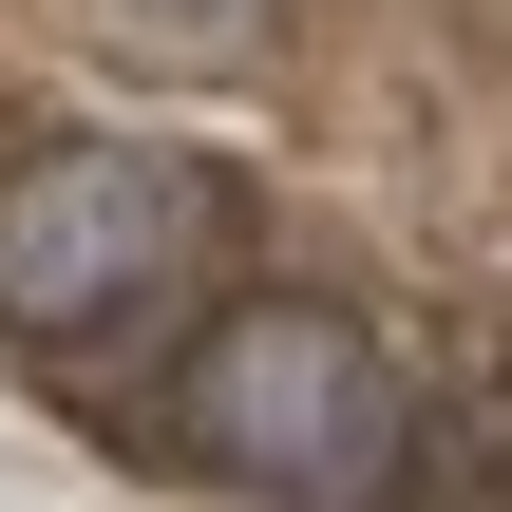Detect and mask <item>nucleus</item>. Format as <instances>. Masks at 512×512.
<instances>
[{"mask_svg": "<svg viewBox=\"0 0 512 512\" xmlns=\"http://www.w3.org/2000/svg\"><path fill=\"white\" fill-rule=\"evenodd\" d=\"M171 437L209 456V475H247V494L285 512H342L399 475V380H380V342L342 323V304H228L209 342H190V380H171Z\"/></svg>", "mask_w": 512, "mask_h": 512, "instance_id": "1", "label": "nucleus"}, {"mask_svg": "<svg viewBox=\"0 0 512 512\" xmlns=\"http://www.w3.org/2000/svg\"><path fill=\"white\" fill-rule=\"evenodd\" d=\"M209 247V171L133 133H57L0 171V342H95Z\"/></svg>", "mask_w": 512, "mask_h": 512, "instance_id": "2", "label": "nucleus"}]
</instances>
